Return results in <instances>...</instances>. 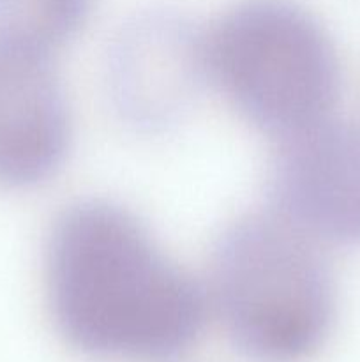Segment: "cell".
<instances>
[{"label":"cell","instance_id":"cell-1","mask_svg":"<svg viewBox=\"0 0 360 362\" xmlns=\"http://www.w3.org/2000/svg\"><path fill=\"white\" fill-rule=\"evenodd\" d=\"M46 286L56 331L95 359H176L207 318L200 286L131 212L109 202H80L56 219Z\"/></svg>","mask_w":360,"mask_h":362},{"label":"cell","instance_id":"cell-2","mask_svg":"<svg viewBox=\"0 0 360 362\" xmlns=\"http://www.w3.org/2000/svg\"><path fill=\"white\" fill-rule=\"evenodd\" d=\"M316 244L274 212L236 219L215 243V310L254 362H306L330 336L335 292Z\"/></svg>","mask_w":360,"mask_h":362},{"label":"cell","instance_id":"cell-3","mask_svg":"<svg viewBox=\"0 0 360 362\" xmlns=\"http://www.w3.org/2000/svg\"><path fill=\"white\" fill-rule=\"evenodd\" d=\"M207 76L282 140L330 120L341 69L327 32L288 0H246L203 37Z\"/></svg>","mask_w":360,"mask_h":362},{"label":"cell","instance_id":"cell-4","mask_svg":"<svg viewBox=\"0 0 360 362\" xmlns=\"http://www.w3.org/2000/svg\"><path fill=\"white\" fill-rule=\"evenodd\" d=\"M268 193L274 214L316 243L360 244V126L327 120L284 138Z\"/></svg>","mask_w":360,"mask_h":362},{"label":"cell","instance_id":"cell-5","mask_svg":"<svg viewBox=\"0 0 360 362\" xmlns=\"http://www.w3.org/2000/svg\"><path fill=\"white\" fill-rule=\"evenodd\" d=\"M71 138L69 106L49 49L0 34V186L55 173Z\"/></svg>","mask_w":360,"mask_h":362},{"label":"cell","instance_id":"cell-6","mask_svg":"<svg viewBox=\"0 0 360 362\" xmlns=\"http://www.w3.org/2000/svg\"><path fill=\"white\" fill-rule=\"evenodd\" d=\"M207 76L203 37L173 21H145L113 46L109 88L124 119L164 129L193 101Z\"/></svg>","mask_w":360,"mask_h":362}]
</instances>
